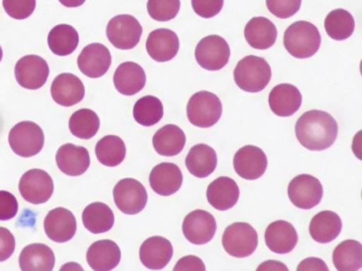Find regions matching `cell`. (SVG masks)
I'll list each match as a JSON object with an SVG mask.
<instances>
[{"mask_svg": "<svg viewBox=\"0 0 362 271\" xmlns=\"http://www.w3.org/2000/svg\"><path fill=\"white\" fill-rule=\"evenodd\" d=\"M296 135L303 147L311 151H322L336 142L338 124L327 112L311 110L298 118Z\"/></svg>", "mask_w": 362, "mask_h": 271, "instance_id": "cell-1", "label": "cell"}, {"mask_svg": "<svg viewBox=\"0 0 362 271\" xmlns=\"http://www.w3.org/2000/svg\"><path fill=\"white\" fill-rule=\"evenodd\" d=\"M322 38L315 25L298 21L288 27L284 35L286 50L296 59H308L319 52Z\"/></svg>", "mask_w": 362, "mask_h": 271, "instance_id": "cell-2", "label": "cell"}, {"mask_svg": "<svg viewBox=\"0 0 362 271\" xmlns=\"http://www.w3.org/2000/svg\"><path fill=\"white\" fill-rule=\"evenodd\" d=\"M272 77L270 65L257 56H247L239 61L234 69V80L240 90L259 93L268 86Z\"/></svg>", "mask_w": 362, "mask_h": 271, "instance_id": "cell-3", "label": "cell"}, {"mask_svg": "<svg viewBox=\"0 0 362 271\" xmlns=\"http://www.w3.org/2000/svg\"><path fill=\"white\" fill-rule=\"evenodd\" d=\"M187 118L198 128L215 126L222 116V103L217 95L201 91L190 97L187 103Z\"/></svg>", "mask_w": 362, "mask_h": 271, "instance_id": "cell-4", "label": "cell"}, {"mask_svg": "<svg viewBox=\"0 0 362 271\" xmlns=\"http://www.w3.org/2000/svg\"><path fill=\"white\" fill-rule=\"evenodd\" d=\"M45 135L39 125L22 122L13 127L9 133V144L14 154L22 158H31L42 151Z\"/></svg>", "mask_w": 362, "mask_h": 271, "instance_id": "cell-5", "label": "cell"}, {"mask_svg": "<svg viewBox=\"0 0 362 271\" xmlns=\"http://www.w3.org/2000/svg\"><path fill=\"white\" fill-rule=\"evenodd\" d=\"M222 246L230 256L237 258H247L257 248V232L247 222H235L224 231Z\"/></svg>", "mask_w": 362, "mask_h": 271, "instance_id": "cell-6", "label": "cell"}, {"mask_svg": "<svg viewBox=\"0 0 362 271\" xmlns=\"http://www.w3.org/2000/svg\"><path fill=\"white\" fill-rule=\"evenodd\" d=\"M141 35L143 27L134 16L129 14L115 16L107 24V40L117 50H133L141 41Z\"/></svg>", "mask_w": 362, "mask_h": 271, "instance_id": "cell-7", "label": "cell"}, {"mask_svg": "<svg viewBox=\"0 0 362 271\" xmlns=\"http://www.w3.org/2000/svg\"><path fill=\"white\" fill-rule=\"evenodd\" d=\"M194 57L203 69L211 71H220L230 61V46L223 38L215 35H209L199 42Z\"/></svg>", "mask_w": 362, "mask_h": 271, "instance_id": "cell-8", "label": "cell"}, {"mask_svg": "<svg viewBox=\"0 0 362 271\" xmlns=\"http://www.w3.org/2000/svg\"><path fill=\"white\" fill-rule=\"evenodd\" d=\"M114 202L120 212L127 215L141 213L148 202L145 186L135 179H122L113 190Z\"/></svg>", "mask_w": 362, "mask_h": 271, "instance_id": "cell-9", "label": "cell"}, {"mask_svg": "<svg viewBox=\"0 0 362 271\" xmlns=\"http://www.w3.org/2000/svg\"><path fill=\"white\" fill-rule=\"evenodd\" d=\"M18 188L27 202L31 204H43L54 194V180L49 173L42 169H31L21 178Z\"/></svg>", "mask_w": 362, "mask_h": 271, "instance_id": "cell-10", "label": "cell"}, {"mask_svg": "<svg viewBox=\"0 0 362 271\" xmlns=\"http://www.w3.org/2000/svg\"><path fill=\"white\" fill-rule=\"evenodd\" d=\"M288 197L298 209H310L321 202L323 186L313 175H296L288 186Z\"/></svg>", "mask_w": 362, "mask_h": 271, "instance_id": "cell-11", "label": "cell"}, {"mask_svg": "<svg viewBox=\"0 0 362 271\" xmlns=\"http://www.w3.org/2000/svg\"><path fill=\"white\" fill-rule=\"evenodd\" d=\"M48 63L35 54L23 57L16 65L18 83L27 90H40L45 86L49 77Z\"/></svg>", "mask_w": 362, "mask_h": 271, "instance_id": "cell-12", "label": "cell"}, {"mask_svg": "<svg viewBox=\"0 0 362 271\" xmlns=\"http://www.w3.org/2000/svg\"><path fill=\"white\" fill-rule=\"evenodd\" d=\"M184 236L194 245H205L215 236L217 222L209 212L196 209L188 214L182 224Z\"/></svg>", "mask_w": 362, "mask_h": 271, "instance_id": "cell-13", "label": "cell"}, {"mask_svg": "<svg viewBox=\"0 0 362 271\" xmlns=\"http://www.w3.org/2000/svg\"><path fill=\"white\" fill-rule=\"evenodd\" d=\"M234 169L245 180H257L264 175L268 167L266 154L256 146H243L235 154Z\"/></svg>", "mask_w": 362, "mask_h": 271, "instance_id": "cell-14", "label": "cell"}, {"mask_svg": "<svg viewBox=\"0 0 362 271\" xmlns=\"http://www.w3.org/2000/svg\"><path fill=\"white\" fill-rule=\"evenodd\" d=\"M77 62L83 75L96 79L105 76L111 67V52L103 44H90L83 48Z\"/></svg>", "mask_w": 362, "mask_h": 271, "instance_id": "cell-15", "label": "cell"}, {"mask_svg": "<svg viewBox=\"0 0 362 271\" xmlns=\"http://www.w3.org/2000/svg\"><path fill=\"white\" fill-rule=\"evenodd\" d=\"M44 230L48 238L56 243H67L74 238L77 232V220L75 215L65 207H57L46 216Z\"/></svg>", "mask_w": 362, "mask_h": 271, "instance_id": "cell-16", "label": "cell"}, {"mask_svg": "<svg viewBox=\"0 0 362 271\" xmlns=\"http://www.w3.org/2000/svg\"><path fill=\"white\" fill-rule=\"evenodd\" d=\"M52 99L62 107H73L83 100L86 88L83 82L74 74L59 75L50 88Z\"/></svg>", "mask_w": 362, "mask_h": 271, "instance_id": "cell-17", "label": "cell"}, {"mask_svg": "<svg viewBox=\"0 0 362 271\" xmlns=\"http://www.w3.org/2000/svg\"><path fill=\"white\" fill-rule=\"evenodd\" d=\"M146 50L156 62H168L175 58L179 52V37L170 29H156L148 37Z\"/></svg>", "mask_w": 362, "mask_h": 271, "instance_id": "cell-18", "label": "cell"}, {"mask_svg": "<svg viewBox=\"0 0 362 271\" xmlns=\"http://www.w3.org/2000/svg\"><path fill=\"white\" fill-rule=\"evenodd\" d=\"M173 256V245L163 236H152L146 239L139 249L141 264L151 270L164 269Z\"/></svg>", "mask_w": 362, "mask_h": 271, "instance_id": "cell-19", "label": "cell"}, {"mask_svg": "<svg viewBox=\"0 0 362 271\" xmlns=\"http://www.w3.org/2000/svg\"><path fill=\"white\" fill-rule=\"evenodd\" d=\"M56 162L59 169L65 175L79 177L86 173L90 167V154L82 146L65 144L59 148Z\"/></svg>", "mask_w": 362, "mask_h": 271, "instance_id": "cell-20", "label": "cell"}, {"mask_svg": "<svg viewBox=\"0 0 362 271\" xmlns=\"http://www.w3.org/2000/svg\"><path fill=\"white\" fill-rule=\"evenodd\" d=\"M149 183L153 192L160 196L175 194L183 184L181 169L173 163H160L152 169Z\"/></svg>", "mask_w": 362, "mask_h": 271, "instance_id": "cell-21", "label": "cell"}, {"mask_svg": "<svg viewBox=\"0 0 362 271\" xmlns=\"http://www.w3.org/2000/svg\"><path fill=\"white\" fill-rule=\"evenodd\" d=\"M271 111L279 117H289L300 110L302 94L296 86L289 83L274 86L269 95Z\"/></svg>", "mask_w": 362, "mask_h": 271, "instance_id": "cell-22", "label": "cell"}, {"mask_svg": "<svg viewBox=\"0 0 362 271\" xmlns=\"http://www.w3.org/2000/svg\"><path fill=\"white\" fill-rule=\"evenodd\" d=\"M86 260L93 270H113L119 265L122 251L115 241L103 239V241H95L88 248Z\"/></svg>", "mask_w": 362, "mask_h": 271, "instance_id": "cell-23", "label": "cell"}, {"mask_svg": "<svg viewBox=\"0 0 362 271\" xmlns=\"http://www.w3.org/2000/svg\"><path fill=\"white\" fill-rule=\"evenodd\" d=\"M240 190L235 180L219 177L214 180L206 190L207 201L218 211H228L238 202Z\"/></svg>", "mask_w": 362, "mask_h": 271, "instance_id": "cell-24", "label": "cell"}, {"mask_svg": "<svg viewBox=\"0 0 362 271\" xmlns=\"http://www.w3.org/2000/svg\"><path fill=\"white\" fill-rule=\"evenodd\" d=\"M267 247L277 254L291 252L298 245V236L296 229L290 222L277 220L269 224L264 233Z\"/></svg>", "mask_w": 362, "mask_h": 271, "instance_id": "cell-25", "label": "cell"}, {"mask_svg": "<svg viewBox=\"0 0 362 271\" xmlns=\"http://www.w3.org/2000/svg\"><path fill=\"white\" fill-rule=\"evenodd\" d=\"M147 77L141 65L134 62L120 64L114 74V86L124 96H134L146 86Z\"/></svg>", "mask_w": 362, "mask_h": 271, "instance_id": "cell-26", "label": "cell"}, {"mask_svg": "<svg viewBox=\"0 0 362 271\" xmlns=\"http://www.w3.org/2000/svg\"><path fill=\"white\" fill-rule=\"evenodd\" d=\"M245 38L254 50H269L276 42L277 29L269 18H254L245 26Z\"/></svg>", "mask_w": 362, "mask_h": 271, "instance_id": "cell-27", "label": "cell"}, {"mask_svg": "<svg viewBox=\"0 0 362 271\" xmlns=\"http://www.w3.org/2000/svg\"><path fill=\"white\" fill-rule=\"evenodd\" d=\"M185 164L192 175L204 179L215 171L218 164L217 154L211 146L199 144L188 152Z\"/></svg>", "mask_w": 362, "mask_h": 271, "instance_id": "cell-28", "label": "cell"}, {"mask_svg": "<svg viewBox=\"0 0 362 271\" xmlns=\"http://www.w3.org/2000/svg\"><path fill=\"white\" fill-rule=\"evenodd\" d=\"M56 256L52 248L44 243H31L23 249L20 267L23 271H52Z\"/></svg>", "mask_w": 362, "mask_h": 271, "instance_id": "cell-29", "label": "cell"}, {"mask_svg": "<svg viewBox=\"0 0 362 271\" xmlns=\"http://www.w3.org/2000/svg\"><path fill=\"white\" fill-rule=\"evenodd\" d=\"M342 230V220L332 211H322L311 219L309 233L313 241L321 243L334 241Z\"/></svg>", "mask_w": 362, "mask_h": 271, "instance_id": "cell-30", "label": "cell"}, {"mask_svg": "<svg viewBox=\"0 0 362 271\" xmlns=\"http://www.w3.org/2000/svg\"><path fill=\"white\" fill-rule=\"evenodd\" d=\"M154 150L163 156H175L185 147L186 135L180 127L166 125L156 131L152 139Z\"/></svg>", "mask_w": 362, "mask_h": 271, "instance_id": "cell-31", "label": "cell"}, {"mask_svg": "<svg viewBox=\"0 0 362 271\" xmlns=\"http://www.w3.org/2000/svg\"><path fill=\"white\" fill-rule=\"evenodd\" d=\"M82 221L86 230L94 234H101L113 228L115 216L109 205L94 202L84 209Z\"/></svg>", "mask_w": 362, "mask_h": 271, "instance_id": "cell-32", "label": "cell"}, {"mask_svg": "<svg viewBox=\"0 0 362 271\" xmlns=\"http://www.w3.org/2000/svg\"><path fill=\"white\" fill-rule=\"evenodd\" d=\"M332 263L339 271H357L362 267V245L359 241L347 239L334 248Z\"/></svg>", "mask_w": 362, "mask_h": 271, "instance_id": "cell-33", "label": "cell"}, {"mask_svg": "<svg viewBox=\"0 0 362 271\" xmlns=\"http://www.w3.org/2000/svg\"><path fill=\"white\" fill-rule=\"evenodd\" d=\"M79 45L78 31L69 25H58L48 35V46L54 54L66 57L73 54Z\"/></svg>", "mask_w": 362, "mask_h": 271, "instance_id": "cell-34", "label": "cell"}, {"mask_svg": "<svg viewBox=\"0 0 362 271\" xmlns=\"http://www.w3.org/2000/svg\"><path fill=\"white\" fill-rule=\"evenodd\" d=\"M96 156L101 164L107 167H116L126 158V144L116 135H107L97 143Z\"/></svg>", "mask_w": 362, "mask_h": 271, "instance_id": "cell-35", "label": "cell"}, {"mask_svg": "<svg viewBox=\"0 0 362 271\" xmlns=\"http://www.w3.org/2000/svg\"><path fill=\"white\" fill-rule=\"evenodd\" d=\"M324 27L330 39L345 41L353 35L355 30V21L353 16L346 10H332L326 16Z\"/></svg>", "mask_w": 362, "mask_h": 271, "instance_id": "cell-36", "label": "cell"}, {"mask_svg": "<svg viewBox=\"0 0 362 271\" xmlns=\"http://www.w3.org/2000/svg\"><path fill=\"white\" fill-rule=\"evenodd\" d=\"M99 128L100 120L93 110H78L69 120V130L78 139H93L98 133Z\"/></svg>", "mask_w": 362, "mask_h": 271, "instance_id": "cell-37", "label": "cell"}, {"mask_svg": "<svg viewBox=\"0 0 362 271\" xmlns=\"http://www.w3.org/2000/svg\"><path fill=\"white\" fill-rule=\"evenodd\" d=\"M133 116L137 124L152 127L158 124L164 116V105L154 96L141 97L133 108Z\"/></svg>", "mask_w": 362, "mask_h": 271, "instance_id": "cell-38", "label": "cell"}, {"mask_svg": "<svg viewBox=\"0 0 362 271\" xmlns=\"http://www.w3.org/2000/svg\"><path fill=\"white\" fill-rule=\"evenodd\" d=\"M181 9V0H148L150 18L158 22H168L177 18Z\"/></svg>", "mask_w": 362, "mask_h": 271, "instance_id": "cell-39", "label": "cell"}, {"mask_svg": "<svg viewBox=\"0 0 362 271\" xmlns=\"http://www.w3.org/2000/svg\"><path fill=\"white\" fill-rule=\"evenodd\" d=\"M3 6L10 18L23 21L33 16L37 0H3Z\"/></svg>", "mask_w": 362, "mask_h": 271, "instance_id": "cell-40", "label": "cell"}, {"mask_svg": "<svg viewBox=\"0 0 362 271\" xmlns=\"http://www.w3.org/2000/svg\"><path fill=\"white\" fill-rule=\"evenodd\" d=\"M267 8L277 18L286 20L298 13L302 0H266Z\"/></svg>", "mask_w": 362, "mask_h": 271, "instance_id": "cell-41", "label": "cell"}, {"mask_svg": "<svg viewBox=\"0 0 362 271\" xmlns=\"http://www.w3.org/2000/svg\"><path fill=\"white\" fill-rule=\"evenodd\" d=\"M224 0H192V10L202 18H213L221 12Z\"/></svg>", "mask_w": 362, "mask_h": 271, "instance_id": "cell-42", "label": "cell"}, {"mask_svg": "<svg viewBox=\"0 0 362 271\" xmlns=\"http://www.w3.org/2000/svg\"><path fill=\"white\" fill-rule=\"evenodd\" d=\"M18 213V202L16 196L7 190H0V221H7Z\"/></svg>", "mask_w": 362, "mask_h": 271, "instance_id": "cell-43", "label": "cell"}, {"mask_svg": "<svg viewBox=\"0 0 362 271\" xmlns=\"http://www.w3.org/2000/svg\"><path fill=\"white\" fill-rule=\"evenodd\" d=\"M16 251V237L11 231L0 226V262L9 260Z\"/></svg>", "mask_w": 362, "mask_h": 271, "instance_id": "cell-44", "label": "cell"}, {"mask_svg": "<svg viewBox=\"0 0 362 271\" xmlns=\"http://www.w3.org/2000/svg\"><path fill=\"white\" fill-rule=\"evenodd\" d=\"M175 271H205L204 263L198 256L188 255L185 258H182L179 262L175 265Z\"/></svg>", "mask_w": 362, "mask_h": 271, "instance_id": "cell-45", "label": "cell"}, {"mask_svg": "<svg viewBox=\"0 0 362 271\" xmlns=\"http://www.w3.org/2000/svg\"><path fill=\"white\" fill-rule=\"evenodd\" d=\"M328 271V267L326 266L325 262L321 258H309L300 263L298 266V271Z\"/></svg>", "mask_w": 362, "mask_h": 271, "instance_id": "cell-46", "label": "cell"}, {"mask_svg": "<svg viewBox=\"0 0 362 271\" xmlns=\"http://www.w3.org/2000/svg\"><path fill=\"white\" fill-rule=\"evenodd\" d=\"M257 270H288L287 266L283 264L281 262H277V260H267V262L262 263L260 266H258Z\"/></svg>", "mask_w": 362, "mask_h": 271, "instance_id": "cell-47", "label": "cell"}, {"mask_svg": "<svg viewBox=\"0 0 362 271\" xmlns=\"http://www.w3.org/2000/svg\"><path fill=\"white\" fill-rule=\"evenodd\" d=\"M61 4H62L64 7L66 8H78L81 7L82 5H84L86 0H59Z\"/></svg>", "mask_w": 362, "mask_h": 271, "instance_id": "cell-48", "label": "cell"}, {"mask_svg": "<svg viewBox=\"0 0 362 271\" xmlns=\"http://www.w3.org/2000/svg\"><path fill=\"white\" fill-rule=\"evenodd\" d=\"M3 56H4L3 50H1V46H0V62H1V60H3Z\"/></svg>", "mask_w": 362, "mask_h": 271, "instance_id": "cell-49", "label": "cell"}]
</instances>
